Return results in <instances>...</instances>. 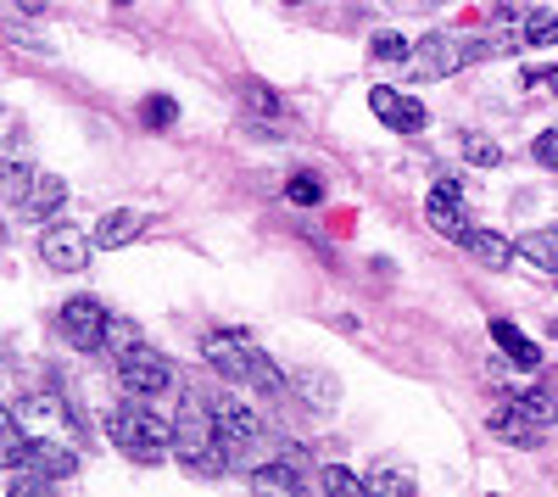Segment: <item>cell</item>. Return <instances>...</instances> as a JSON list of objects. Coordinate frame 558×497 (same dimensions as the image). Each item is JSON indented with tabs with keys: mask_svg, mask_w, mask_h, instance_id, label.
<instances>
[{
	"mask_svg": "<svg viewBox=\"0 0 558 497\" xmlns=\"http://www.w3.org/2000/svg\"><path fill=\"white\" fill-rule=\"evenodd\" d=\"M28 470H34V481H73L78 475V453L68 441H57V436H34V459H28Z\"/></svg>",
	"mask_w": 558,
	"mask_h": 497,
	"instance_id": "7c38bea8",
	"label": "cell"
},
{
	"mask_svg": "<svg viewBox=\"0 0 558 497\" xmlns=\"http://www.w3.org/2000/svg\"><path fill=\"white\" fill-rule=\"evenodd\" d=\"M68 207V179H57V173H34V185H28V196H23V218H34V223H51L57 213Z\"/></svg>",
	"mask_w": 558,
	"mask_h": 497,
	"instance_id": "5bb4252c",
	"label": "cell"
},
{
	"mask_svg": "<svg viewBox=\"0 0 558 497\" xmlns=\"http://www.w3.org/2000/svg\"><path fill=\"white\" fill-rule=\"evenodd\" d=\"M213 420H218V436H223V447H229V459H268L263 447H268V431H263V414L257 409H246L241 397H218L213 402Z\"/></svg>",
	"mask_w": 558,
	"mask_h": 497,
	"instance_id": "277c9868",
	"label": "cell"
},
{
	"mask_svg": "<svg viewBox=\"0 0 558 497\" xmlns=\"http://www.w3.org/2000/svg\"><path fill=\"white\" fill-rule=\"evenodd\" d=\"M553 280H558V275H553Z\"/></svg>",
	"mask_w": 558,
	"mask_h": 497,
	"instance_id": "d6a6232c",
	"label": "cell"
},
{
	"mask_svg": "<svg viewBox=\"0 0 558 497\" xmlns=\"http://www.w3.org/2000/svg\"><path fill=\"white\" fill-rule=\"evenodd\" d=\"M463 246H470V257H475V263H486L492 275H502V268L520 257V241H502L497 230H481V223H475V235L463 241Z\"/></svg>",
	"mask_w": 558,
	"mask_h": 497,
	"instance_id": "e0dca14e",
	"label": "cell"
},
{
	"mask_svg": "<svg viewBox=\"0 0 558 497\" xmlns=\"http://www.w3.org/2000/svg\"><path fill=\"white\" fill-rule=\"evenodd\" d=\"M107 436H112L118 453H129V459H146V464L168 459L173 447H179L173 420H162V414H151V409H134V402H118V409L107 414Z\"/></svg>",
	"mask_w": 558,
	"mask_h": 497,
	"instance_id": "3957f363",
	"label": "cell"
},
{
	"mask_svg": "<svg viewBox=\"0 0 558 497\" xmlns=\"http://www.w3.org/2000/svg\"><path fill=\"white\" fill-rule=\"evenodd\" d=\"M486 425H492V436L514 441V447H536V436H547V431L558 425V402H553L547 391H536V386H525V391H497Z\"/></svg>",
	"mask_w": 558,
	"mask_h": 497,
	"instance_id": "7a4b0ae2",
	"label": "cell"
},
{
	"mask_svg": "<svg viewBox=\"0 0 558 497\" xmlns=\"http://www.w3.org/2000/svg\"><path fill=\"white\" fill-rule=\"evenodd\" d=\"M520 45H525V51H553V45H558V12H525L520 17Z\"/></svg>",
	"mask_w": 558,
	"mask_h": 497,
	"instance_id": "d6986e66",
	"label": "cell"
},
{
	"mask_svg": "<svg viewBox=\"0 0 558 497\" xmlns=\"http://www.w3.org/2000/svg\"><path fill=\"white\" fill-rule=\"evenodd\" d=\"M286 196H291L296 207H318V202H324V179L302 168V173H291V185H286Z\"/></svg>",
	"mask_w": 558,
	"mask_h": 497,
	"instance_id": "603a6c76",
	"label": "cell"
},
{
	"mask_svg": "<svg viewBox=\"0 0 558 497\" xmlns=\"http://www.w3.org/2000/svg\"><path fill=\"white\" fill-rule=\"evenodd\" d=\"M531 157H536L542 168L558 173V129H542V134H536V141H531Z\"/></svg>",
	"mask_w": 558,
	"mask_h": 497,
	"instance_id": "f1b7e54d",
	"label": "cell"
},
{
	"mask_svg": "<svg viewBox=\"0 0 558 497\" xmlns=\"http://www.w3.org/2000/svg\"><path fill=\"white\" fill-rule=\"evenodd\" d=\"M368 112H375L391 134H425V123H430V112L418 107L413 96H402L397 84H375V89H368Z\"/></svg>",
	"mask_w": 558,
	"mask_h": 497,
	"instance_id": "30bf717a",
	"label": "cell"
},
{
	"mask_svg": "<svg viewBox=\"0 0 558 497\" xmlns=\"http://www.w3.org/2000/svg\"><path fill=\"white\" fill-rule=\"evenodd\" d=\"M107 325H112V313H107V302H96V296H68L62 307H57V336L73 347V352H107Z\"/></svg>",
	"mask_w": 558,
	"mask_h": 497,
	"instance_id": "5b68a950",
	"label": "cell"
},
{
	"mask_svg": "<svg viewBox=\"0 0 558 497\" xmlns=\"http://www.w3.org/2000/svg\"><path fill=\"white\" fill-rule=\"evenodd\" d=\"M202 357L213 364V375H223L229 386H257L268 397H286V380L268 364V352L246 336V330H213L202 336Z\"/></svg>",
	"mask_w": 558,
	"mask_h": 497,
	"instance_id": "6da1fadb",
	"label": "cell"
},
{
	"mask_svg": "<svg viewBox=\"0 0 558 497\" xmlns=\"http://www.w3.org/2000/svg\"><path fill=\"white\" fill-rule=\"evenodd\" d=\"M463 157H470L475 168H497V162H502V146H497V141H486V134H475V129H470V134H463Z\"/></svg>",
	"mask_w": 558,
	"mask_h": 497,
	"instance_id": "cb8c5ba5",
	"label": "cell"
},
{
	"mask_svg": "<svg viewBox=\"0 0 558 497\" xmlns=\"http://www.w3.org/2000/svg\"><path fill=\"white\" fill-rule=\"evenodd\" d=\"M28 185H34V168H28L23 157H12V162H7V202H12V207H23Z\"/></svg>",
	"mask_w": 558,
	"mask_h": 497,
	"instance_id": "d4e9b609",
	"label": "cell"
},
{
	"mask_svg": "<svg viewBox=\"0 0 558 497\" xmlns=\"http://www.w3.org/2000/svg\"><path fill=\"white\" fill-rule=\"evenodd\" d=\"M425 223L441 235V241H452V246H463L475 235V218L463 213V185L447 173V179H436V191L425 196Z\"/></svg>",
	"mask_w": 558,
	"mask_h": 497,
	"instance_id": "ba28073f",
	"label": "cell"
},
{
	"mask_svg": "<svg viewBox=\"0 0 558 497\" xmlns=\"http://www.w3.org/2000/svg\"><path fill=\"white\" fill-rule=\"evenodd\" d=\"M246 486L252 492H302L307 486V470L296 464V447H286L279 459H263L246 470Z\"/></svg>",
	"mask_w": 558,
	"mask_h": 497,
	"instance_id": "8fae6325",
	"label": "cell"
},
{
	"mask_svg": "<svg viewBox=\"0 0 558 497\" xmlns=\"http://www.w3.org/2000/svg\"><path fill=\"white\" fill-rule=\"evenodd\" d=\"M408 51H413V45L397 28H380L375 39H368V57H375V62H408Z\"/></svg>",
	"mask_w": 558,
	"mask_h": 497,
	"instance_id": "44dd1931",
	"label": "cell"
},
{
	"mask_svg": "<svg viewBox=\"0 0 558 497\" xmlns=\"http://www.w3.org/2000/svg\"><path fill=\"white\" fill-rule=\"evenodd\" d=\"M12 414H17L34 436H84V420L68 409L57 391H34V397H23Z\"/></svg>",
	"mask_w": 558,
	"mask_h": 497,
	"instance_id": "9c48e42d",
	"label": "cell"
},
{
	"mask_svg": "<svg viewBox=\"0 0 558 497\" xmlns=\"http://www.w3.org/2000/svg\"><path fill=\"white\" fill-rule=\"evenodd\" d=\"M525 89H547L558 101V68H525Z\"/></svg>",
	"mask_w": 558,
	"mask_h": 497,
	"instance_id": "f546056e",
	"label": "cell"
},
{
	"mask_svg": "<svg viewBox=\"0 0 558 497\" xmlns=\"http://www.w3.org/2000/svg\"><path fill=\"white\" fill-rule=\"evenodd\" d=\"M118 386L129 391V397H162V391H173V364L157 352V347H129L123 357H118Z\"/></svg>",
	"mask_w": 558,
	"mask_h": 497,
	"instance_id": "52a82bcc",
	"label": "cell"
},
{
	"mask_svg": "<svg viewBox=\"0 0 558 497\" xmlns=\"http://www.w3.org/2000/svg\"><path fill=\"white\" fill-rule=\"evenodd\" d=\"M291 391L302 397V409H307V414H330L336 402H341V380H336L330 369H313V364L291 375Z\"/></svg>",
	"mask_w": 558,
	"mask_h": 497,
	"instance_id": "4fadbf2b",
	"label": "cell"
},
{
	"mask_svg": "<svg viewBox=\"0 0 558 497\" xmlns=\"http://www.w3.org/2000/svg\"><path fill=\"white\" fill-rule=\"evenodd\" d=\"M246 107H252L257 118H279V112H286V107H279V96H274L268 84H246Z\"/></svg>",
	"mask_w": 558,
	"mask_h": 497,
	"instance_id": "83f0119b",
	"label": "cell"
},
{
	"mask_svg": "<svg viewBox=\"0 0 558 497\" xmlns=\"http://www.w3.org/2000/svg\"><path fill=\"white\" fill-rule=\"evenodd\" d=\"M89 252H96V235L78 230V223H68V218L39 223V257H45V268H51V275H84Z\"/></svg>",
	"mask_w": 558,
	"mask_h": 497,
	"instance_id": "8992f818",
	"label": "cell"
},
{
	"mask_svg": "<svg viewBox=\"0 0 558 497\" xmlns=\"http://www.w3.org/2000/svg\"><path fill=\"white\" fill-rule=\"evenodd\" d=\"M418 481H413V470H402V464H391V459H380L375 470H368V492H391V497H408Z\"/></svg>",
	"mask_w": 558,
	"mask_h": 497,
	"instance_id": "ffe728a7",
	"label": "cell"
},
{
	"mask_svg": "<svg viewBox=\"0 0 558 497\" xmlns=\"http://www.w3.org/2000/svg\"><path fill=\"white\" fill-rule=\"evenodd\" d=\"M286 7H296V0H286Z\"/></svg>",
	"mask_w": 558,
	"mask_h": 497,
	"instance_id": "1f68e13d",
	"label": "cell"
},
{
	"mask_svg": "<svg viewBox=\"0 0 558 497\" xmlns=\"http://www.w3.org/2000/svg\"><path fill=\"white\" fill-rule=\"evenodd\" d=\"M140 118H146V129H168L179 118V101L173 96H151L146 107H140Z\"/></svg>",
	"mask_w": 558,
	"mask_h": 497,
	"instance_id": "4316f807",
	"label": "cell"
},
{
	"mask_svg": "<svg viewBox=\"0 0 558 497\" xmlns=\"http://www.w3.org/2000/svg\"><path fill=\"white\" fill-rule=\"evenodd\" d=\"M318 486H324V492H357V486H368V475H357V470H341V464H330V470H318Z\"/></svg>",
	"mask_w": 558,
	"mask_h": 497,
	"instance_id": "484cf974",
	"label": "cell"
},
{
	"mask_svg": "<svg viewBox=\"0 0 558 497\" xmlns=\"http://www.w3.org/2000/svg\"><path fill=\"white\" fill-rule=\"evenodd\" d=\"M96 252H118V246H134L140 235H146V213H134V207H112L96 230Z\"/></svg>",
	"mask_w": 558,
	"mask_h": 497,
	"instance_id": "9a60e30c",
	"label": "cell"
},
{
	"mask_svg": "<svg viewBox=\"0 0 558 497\" xmlns=\"http://www.w3.org/2000/svg\"><path fill=\"white\" fill-rule=\"evenodd\" d=\"M140 341H146V336H140V325L134 319H123V313H112V325H107V352L112 357H123L129 347H140Z\"/></svg>",
	"mask_w": 558,
	"mask_h": 497,
	"instance_id": "7402d4cb",
	"label": "cell"
},
{
	"mask_svg": "<svg viewBox=\"0 0 558 497\" xmlns=\"http://www.w3.org/2000/svg\"><path fill=\"white\" fill-rule=\"evenodd\" d=\"M520 257L536 263L542 275H558V223H547V230H525L520 235Z\"/></svg>",
	"mask_w": 558,
	"mask_h": 497,
	"instance_id": "ac0fdd59",
	"label": "cell"
},
{
	"mask_svg": "<svg viewBox=\"0 0 558 497\" xmlns=\"http://www.w3.org/2000/svg\"><path fill=\"white\" fill-rule=\"evenodd\" d=\"M112 7H134V0H112Z\"/></svg>",
	"mask_w": 558,
	"mask_h": 497,
	"instance_id": "4dcf8cb0",
	"label": "cell"
},
{
	"mask_svg": "<svg viewBox=\"0 0 558 497\" xmlns=\"http://www.w3.org/2000/svg\"><path fill=\"white\" fill-rule=\"evenodd\" d=\"M492 341L508 352V364H514V369H536V364H542V347H536L514 319H492Z\"/></svg>",
	"mask_w": 558,
	"mask_h": 497,
	"instance_id": "2e32d148",
	"label": "cell"
}]
</instances>
